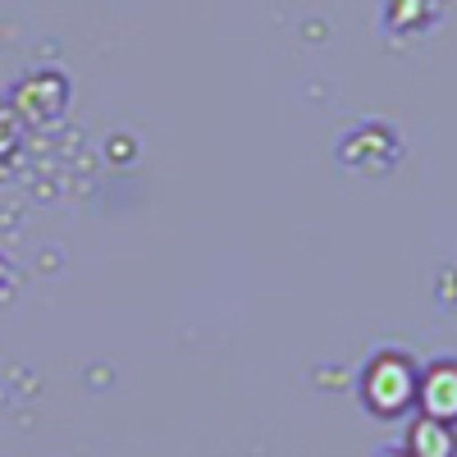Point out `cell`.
<instances>
[{
    "label": "cell",
    "mask_w": 457,
    "mask_h": 457,
    "mask_svg": "<svg viewBox=\"0 0 457 457\" xmlns=\"http://www.w3.org/2000/svg\"><path fill=\"white\" fill-rule=\"evenodd\" d=\"M403 448L411 457H457V426H444L435 416L411 411L407 430H403Z\"/></svg>",
    "instance_id": "cell-5"
},
{
    "label": "cell",
    "mask_w": 457,
    "mask_h": 457,
    "mask_svg": "<svg viewBox=\"0 0 457 457\" xmlns=\"http://www.w3.org/2000/svg\"><path fill=\"white\" fill-rule=\"evenodd\" d=\"M403 133L385 120H361L353 129H343L338 146H334V161L357 174V179H385L389 170H398L403 161Z\"/></svg>",
    "instance_id": "cell-2"
},
{
    "label": "cell",
    "mask_w": 457,
    "mask_h": 457,
    "mask_svg": "<svg viewBox=\"0 0 457 457\" xmlns=\"http://www.w3.org/2000/svg\"><path fill=\"white\" fill-rule=\"evenodd\" d=\"M444 0H379V19L394 37H421L439 23Z\"/></svg>",
    "instance_id": "cell-6"
},
{
    "label": "cell",
    "mask_w": 457,
    "mask_h": 457,
    "mask_svg": "<svg viewBox=\"0 0 457 457\" xmlns=\"http://www.w3.org/2000/svg\"><path fill=\"white\" fill-rule=\"evenodd\" d=\"M10 110L19 114V124H28V129L60 124L64 110H69V79H64L60 69L28 73V79H19L14 92H10Z\"/></svg>",
    "instance_id": "cell-3"
},
{
    "label": "cell",
    "mask_w": 457,
    "mask_h": 457,
    "mask_svg": "<svg viewBox=\"0 0 457 457\" xmlns=\"http://www.w3.org/2000/svg\"><path fill=\"white\" fill-rule=\"evenodd\" d=\"M19 151V114L10 110V101H0V161H10Z\"/></svg>",
    "instance_id": "cell-7"
},
{
    "label": "cell",
    "mask_w": 457,
    "mask_h": 457,
    "mask_svg": "<svg viewBox=\"0 0 457 457\" xmlns=\"http://www.w3.org/2000/svg\"><path fill=\"white\" fill-rule=\"evenodd\" d=\"M375 457H411V453H407V448H403V444H398V448H379V453H375Z\"/></svg>",
    "instance_id": "cell-8"
},
{
    "label": "cell",
    "mask_w": 457,
    "mask_h": 457,
    "mask_svg": "<svg viewBox=\"0 0 457 457\" xmlns=\"http://www.w3.org/2000/svg\"><path fill=\"white\" fill-rule=\"evenodd\" d=\"M416 411L435 416L444 426H457V357H435L421 366V394Z\"/></svg>",
    "instance_id": "cell-4"
},
{
    "label": "cell",
    "mask_w": 457,
    "mask_h": 457,
    "mask_svg": "<svg viewBox=\"0 0 457 457\" xmlns=\"http://www.w3.org/2000/svg\"><path fill=\"white\" fill-rule=\"evenodd\" d=\"M421 394V361L407 348H375L357 370V403L375 421H403L416 411Z\"/></svg>",
    "instance_id": "cell-1"
}]
</instances>
